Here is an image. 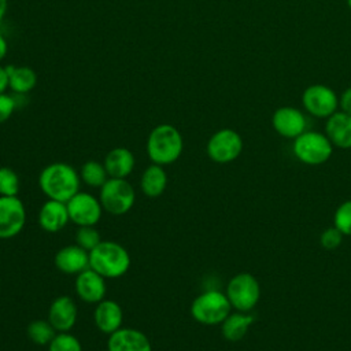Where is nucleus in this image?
Listing matches in <instances>:
<instances>
[{
    "label": "nucleus",
    "instance_id": "obj_37",
    "mask_svg": "<svg viewBox=\"0 0 351 351\" xmlns=\"http://www.w3.org/2000/svg\"><path fill=\"white\" fill-rule=\"evenodd\" d=\"M106 351H108V350H107V348H106Z\"/></svg>",
    "mask_w": 351,
    "mask_h": 351
},
{
    "label": "nucleus",
    "instance_id": "obj_32",
    "mask_svg": "<svg viewBox=\"0 0 351 351\" xmlns=\"http://www.w3.org/2000/svg\"><path fill=\"white\" fill-rule=\"evenodd\" d=\"M339 106H340V108H341L340 111H343V112L351 115V86L347 88V89L341 93V96H340V99H339Z\"/></svg>",
    "mask_w": 351,
    "mask_h": 351
},
{
    "label": "nucleus",
    "instance_id": "obj_20",
    "mask_svg": "<svg viewBox=\"0 0 351 351\" xmlns=\"http://www.w3.org/2000/svg\"><path fill=\"white\" fill-rule=\"evenodd\" d=\"M103 165L108 173V177L126 178L134 170L136 159L130 149L125 147H117L107 152Z\"/></svg>",
    "mask_w": 351,
    "mask_h": 351
},
{
    "label": "nucleus",
    "instance_id": "obj_2",
    "mask_svg": "<svg viewBox=\"0 0 351 351\" xmlns=\"http://www.w3.org/2000/svg\"><path fill=\"white\" fill-rule=\"evenodd\" d=\"M182 149L184 140L180 130L169 123L155 126L147 138V154L155 165L174 163L181 156Z\"/></svg>",
    "mask_w": 351,
    "mask_h": 351
},
{
    "label": "nucleus",
    "instance_id": "obj_13",
    "mask_svg": "<svg viewBox=\"0 0 351 351\" xmlns=\"http://www.w3.org/2000/svg\"><path fill=\"white\" fill-rule=\"evenodd\" d=\"M274 130L285 138H296L306 132V117L295 107L284 106L274 111L271 117Z\"/></svg>",
    "mask_w": 351,
    "mask_h": 351
},
{
    "label": "nucleus",
    "instance_id": "obj_34",
    "mask_svg": "<svg viewBox=\"0 0 351 351\" xmlns=\"http://www.w3.org/2000/svg\"><path fill=\"white\" fill-rule=\"evenodd\" d=\"M7 51H8V44H7V40L5 37L0 33V62L4 59V56L7 55Z\"/></svg>",
    "mask_w": 351,
    "mask_h": 351
},
{
    "label": "nucleus",
    "instance_id": "obj_14",
    "mask_svg": "<svg viewBox=\"0 0 351 351\" xmlns=\"http://www.w3.org/2000/svg\"><path fill=\"white\" fill-rule=\"evenodd\" d=\"M77 317L78 308L75 302L70 296L62 295L51 302L47 319L56 332H70L77 322Z\"/></svg>",
    "mask_w": 351,
    "mask_h": 351
},
{
    "label": "nucleus",
    "instance_id": "obj_10",
    "mask_svg": "<svg viewBox=\"0 0 351 351\" xmlns=\"http://www.w3.org/2000/svg\"><path fill=\"white\" fill-rule=\"evenodd\" d=\"M302 103L304 110L317 118H329L339 107L335 90L322 84L307 86L302 95Z\"/></svg>",
    "mask_w": 351,
    "mask_h": 351
},
{
    "label": "nucleus",
    "instance_id": "obj_4",
    "mask_svg": "<svg viewBox=\"0 0 351 351\" xmlns=\"http://www.w3.org/2000/svg\"><path fill=\"white\" fill-rule=\"evenodd\" d=\"M232 306L225 292L218 289H207L197 295L191 304L192 318L207 326L221 325L230 314Z\"/></svg>",
    "mask_w": 351,
    "mask_h": 351
},
{
    "label": "nucleus",
    "instance_id": "obj_1",
    "mask_svg": "<svg viewBox=\"0 0 351 351\" xmlns=\"http://www.w3.org/2000/svg\"><path fill=\"white\" fill-rule=\"evenodd\" d=\"M80 173L69 163L53 162L45 166L38 176V186L41 192L52 200L69 202L81 185Z\"/></svg>",
    "mask_w": 351,
    "mask_h": 351
},
{
    "label": "nucleus",
    "instance_id": "obj_11",
    "mask_svg": "<svg viewBox=\"0 0 351 351\" xmlns=\"http://www.w3.org/2000/svg\"><path fill=\"white\" fill-rule=\"evenodd\" d=\"M26 223V208L18 196H0V240L18 236Z\"/></svg>",
    "mask_w": 351,
    "mask_h": 351
},
{
    "label": "nucleus",
    "instance_id": "obj_35",
    "mask_svg": "<svg viewBox=\"0 0 351 351\" xmlns=\"http://www.w3.org/2000/svg\"><path fill=\"white\" fill-rule=\"evenodd\" d=\"M5 11H7V0H0V23L4 19Z\"/></svg>",
    "mask_w": 351,
    "mask_h": 351
},
{
    "label": "nucleus",
    "instance_id": "obj_29",
    "mask_svg": "<svg viewBox=\"0 0 351 351\" xmlns=\"http://www.w3.org/2000/svg\"><path fill=\"white\" fill-rule=\"evenodd\" d=\"M333 226L344 236H351V199L343 202L335 211Z\"/></svg>",
    "mask_w": 351,
    "mask_h": 351
},
{
    "label": "nucleus",
    "instance_id": "obj_17",
    "mask_svg": "<svg viewBox=\"0 0 351 351\" xmlns=\"http://www.w3.org/2000/svg\"><path fill=\"white\" fill-rule=\"evenodd\" d=\"M37 219L41 229L48 233H56L62 230L70 222L66 203L48 199L40 207Z\"/></svg>",
    "mask_w": 351,
    "mask_h": 351
},
{
    "label": "nucleus",
    "instance_id": "obj_36",
    "mask_svg": "<svg viewBox=\"0 0 351 351\" xmlns=\"http://www.w3.org/2000/svg\"><path fill=\"white\" fill-rule=\"evenodd\" d=\"M347 4H348V7L351 8V0H347Z\"/></svg>",
    "mask_w": 351,
    "mask_h": 351
},
{
    "label": "nucleus",
    "instance_id": "obj_5",
    "mask_svg": "<svg viewBox=\"0 0 351 351\" xmlns=\"http://www.w3.org/2000/svg\"><path fill=\"white\" fill-rule=\"evenodd\" d=\"M293 155L298 160L308 166H318L328 162L333 152V145L326 134L307 130L293 138Z\"/></svg>",
    "mask_w": 351,
    "mask_h": 351
},
{
    "label": "nucleus",
    "instance_id": "obj_28",
    "mask_svg": "<svg viewBox=\"0 0 351 351\" xmlns=\"http://www.w3.org/2000/svg\"><path fill=\"white\" fill-rule=\"evenodd\" d=\"M100 241V233L95 226H78L75 232V244L90 252Z\"/></svg>",
    "mask_w": 351,
    "mask_h": 351
},
{
    "label": "nucleus",
    "instance_id": "obj_3",
    "mask_svg": "<svg viewBox=\"0 0 351 351\" xmlns=\"http://www.w3.org/2000/svg\"><path fill=\"white\" fill-rule=\"evenodd\" d=\"M130 255L119 243L101 240L89 252V267L104 278H118L126 274L130 267Z\"/></svg>",
    "mask_w": 351,
    "mask_h": 351
},
{
    "label": "nucleus",
    "instance_id": "obj_25",
    "mask_svg": "<svg viewBox=\"0 0 351 351\" xmlns=\"http://www.w3.org/2000/svg\"><path fill=\"white\" fill-rule=\"evenodd\" d=\"M56 333V329L49 324L48 319H33L26 328L27 337L37 346H48Z\"/></svg>",
    "mask_w": 351,
    "mask_h": 351
},
{
    "label": "nucleus",
    "instance_id": "obj_12",
    "mask_svg": "<svg viewBox=\"0 0 351 351\" xmlns=\"http://www.w3.org/2000/svg\"><path fill=\"white\" fill-rule=\"evenodd\" d=\"M74 288L78 298L88 304H97L101 302L107 291L106 278L90 267L77 274Z\"/></svg>",
    "mask_w": 351,
    "mask_h": 351
},
{
    "label": "nucleus",
    "instance_id": "obj_8",
    "mask_svg": "<svg viewBox=\"0 0 351 351\" xmlns=\"http://www.w3.org/2000/svg\"><path fill=\"white\" fill-rule=\"evenodd\" d=\"M207 155L215 163H230L243 151L241 136L229 128L217 130L207 141Z\"/></svg>",
    "mask_w": 351,
    "mask_h": 351
},
{
    "label": "nucleus",
    "instance_id": "obj_19",
    "mask_svg": "<svg viewBox=\"0 0 351 351\" xmlns=\"http://www.w3.org/2000/svg\"><path fill=\"white\" fill-rule=\"evenodd\" d=\"M325 134L333 147L348 149L351 148V115L343 111H336L325 123Z\"/></svg>",
    "mask_w": 351,
    "mask_h": 351
},
{
    "label": "nucleus",
    "instance_id": "obj_26",
    "mask_svg": "<svg viewBox=\"0 0 351 351\" xmlns=\"http://www.w3.org/2000/svg\"><path fill=\"white\" fill-rule=\"evenodd\" d=\"M19 177L11 167H0V196H18Z\"/></svg>",
    "mask_w": 351,
    "mask_h": 351
},
{
    "label": "nucleus",
    "instance_id": "obj_7",
    "mask_svg": "<svg viewBox=\"0 0 351 351\" xmlns=\"http://www.w3.org/2000/svg\"><path fill=\"white\" fill-rule=\"evenodd\" d=\"M225 293L233 308L248 313L259 302L261 285L251 273H237L228 281Z\"/></svg>",
    "mask_w": 351,
    "mask_h": 351
},
{
    "label": "nucleus",
    "instance_id": "obj_9",
    "mask_svg": "<svg viewBox=\"0 0 351 351\" xmlns=\"http://www.w3.org/2000/svg\"><path fill=\"white\" fill-rule=\"evenodd\" d=\"M66 206L70 221L77 226H95L104 211L99 197L81 191L66 202Z\"/></svg>",
    "mask_w": 351,
    "mask_h": 351
},
{
    "label": "nucleus",
    "instance_id": "obj_6",
    "mask_svg": "<svg viewBox=\"0 0 351 351\" xmlns=\"http://www.w3.org/2000/svg\"><path fill=\"white\" fill-rule=\"evenodd\" d=\"M99 189V200L101 207L111 215H123L134 206L136 192L133 185L126 181V178L110 177Z\"/></svg>",
    "mask_w": 351,
    "mask_h": 351
},
{
    "label": "nucleus",
    "instance_id": "obj_15",
    "mask_svg": "<svg viewBox=\"0 0 351 351\" xmlns=\"http://www.w3.org/2000/svg\"><path fill=\"white\" fill-rule=\"evenodd\" d=\"M108 351H152V346L147 335L134 328H119L108 335Z\"/></svg>",
    "mask_w": 351,
    "mask_h": 351
},
{
    "label": "nucleus",
    "instance_id": "obj_31",
    "mask_svg": "<svg viewBox=\"0 0 351 351\" xmlns=\"http://www.w3.org/2000/svg\"><path fill=\"white\" fill-rule=\"evenodd\" d=\"M15 108H18L15 96L8 95L5 92L0 93V123L10 119V117L14 114Z\"/></svg>",
    "mask_w": 351,
    "mask_h": 351
},
{
    "label": "nucleus",
    "instance_id": "obj_30",
    "mask_svg": "<svg viewBox=\"0 0 351 351\" xmlns=\"http://www.w3.org/2000/svg\"><path fill=\"white\" fill-rule=\"evenodd\" d=\"M343 233L336 228V226H330V228H326L321 236H319V243L322 245L324 250H328V251H332V250H336L341 241H343Z\"/></svg>",
    "mask_w": 351,
    "mask_h": 351
},
{
    "label": "nucleus",
    "instance_id": "obj_16",
    "mask_svg": "<svg viewBox=\"0 0 351 351\" xmlns=\"http://www.w3.org/2000/svg\"><path fill=\"white\" fill-rule=\"evenodd\" d=\"M53 262L59 271L77 276L89 267V252L78 244H69L55 254Z\"/></svg>",
    "mask_w": 351,
    "mask_h": 351
},
{
    "label": "nucleus",
    "instance_id": "obj_23",
    "mask_svg": "<svg viewBox=\"0 0 351 351\" xmlns=\"http://www.w3.org/2000/svg\"><path fill=\"white\" fill-rule=\"evenodd\" d=\"M5 71L8 75V88L12 93L26 95L29 93L37 84V75L33 69L27 66H5Z\"/></svg>",
    "mask_w": 351,
    "mask_h": 351
},
{
    "label": "nucleus",
    "instance_id": "obj_27",
    "mask_svg": "<svg viewBox=\"0 0 351 351\" xmlns=\"http://www.w3.org/2000/svg\"><path fill=\"white\" fill-rule=\"evenodd\" d=\"M48 351H82V346L70 332H58L48 344Z\"/></svg>",
    "mask_w": 351,
    "mask_h": 351
},
{
    "label": "nucleus",
    "instance_id": "obj_18",
    "mask_svg": "<svg viewBox=\"0 0 351 351\" xmlns=\"http://www.w3.org/2000/svg\"><path fill=\"white\" fill-rule=\"evenodd\" d=\"M93 321L96 328L101 333L111 335L119 328H122V322H123L122 307L115 300L103 299L95 307Z\"/></svg>",
    "mask_w": 351,
    "mask_h": 351
},
{
    "label": "nucleus",
    "instance_id": "obj_24",
    "mask_svg": "<svg viewBox=\"0 0 351 351\" xmlns=\"http://www.w3.org/2000/svg\"><path fill=\"white\" fill-rule=\"evenodd\" d=\"M80 178L92 188H100L110 177L103 163L97 160H86L80 169Z\"/></svg>",
    "mask_w": 351,
    "mask_h": 351
},
{
    "label": "nucleus",
    "instance_id": "obj_33",
    "mask_svg": "<svg viewBox=\"0 0 351 351\" xmlns=\"http://www.w3.org/2000/svg\"><path fill=\"white\" fill-rule=\"evenodd\" d=\"M7 88H8V75L5 71V66L0 64V93L5 92Z\"/></svg>",
    "mask_w": 351,
    "mask_h": 351
},
{
    "label": "nucleus",
    "instance_id": "obj_22",
    "mask_svg": "<svg viewBox=\"0 0 351 351\" xmlns=\"http://www.w3.org/2000/svg\"><path fill=\"white\" fill-rule=\"evenodd\" d=\"M167 186V173L160 165H149L144 169L140 178L141 192L148 197L160 196Z\"/></svg>",
    "mask_w": 351,
    "mask_h": 351
},
{
    "label": "nucleus",
    "instance_id": "obj_21",
    "mask_svg": "<svg viewBox=\"0 0 351 351\" xmlns=\"http://www.w3.org/2000/svg\"><path fill=\"white\" fill-rule=\"evenodd\" d=\"M255 317L248 313H230L221 324V333L228 341H240L254 324Z\"/></svg>",
    "mask_w": 351,
    "mask_h": 351
}]
</instances>
